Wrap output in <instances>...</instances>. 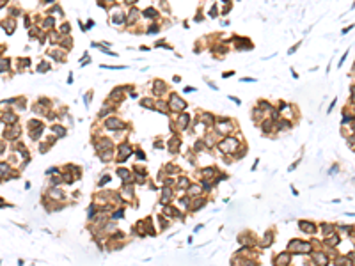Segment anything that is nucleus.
<instances>
[{
    "instance_id": "f257e3e1",
    "label": "nucleus",
    "mask_w": 355,
    "mask_h": 266,
    "mask_svg": "<svg viewBox=\"0 0 355 266\" xmlns=\"http://www.w3.org/2000/svg\"><path fill=\"white\" fill-rule=\"evenodd\" d=\"M288 249H290L291 252H295V254H309L311 250H313L309 243L300 241V239H291L290 245H288Z\"/></svg>"
},
{
    "instance_id": "f03ea898",
    "label": "nucleus",
    "mask_w": 355,
    "mask_h": 266,
    "mask_svg": "<svg viewBox=\"0 0 355 266\" xmlns=\"http://www.w3.org/2000/svg\"><path fill=\"white\" fill-rule=\"evenodd\" d=\"M218 149H220L222 153H234V151L238 149V140H236L234 137H227V139H224V140L218 144Z\"/></svg>"
},
{
    "instance_id": "7ed1b4c3",
    "label": "nucleus",
    "mask_w": 355,
    "mask_h": 266,
    "mask_svg": "<svg viewBox=\"0 0 355 266\" xmlns=\"http://www.w3.org/2000/svg\"><path fill=\"white\" fill-rule=\"evenodd\" d=\"M169 105H170V108L172 110H185V106H187V103L181 99V98H178V94H172L170 96V101H169Z\"/></svg>"
},
{
    "instance_id": "20e7f679",
    "label": "nucleus",
    "mask_w": 355,
    "mask_h": 266,
    "mask_svg": "<svg viewBox=\"0 0 355 266\" xmlns=\"http://www.w3.org/2000/svg\"><path fill=\"white\" fill-rule=\"evenodd\" d=\"M131 153H133V149H131L128 144H123V146L119 147V162H124Z\"/></svg>"
},
{
    "instance_id": "39448f33",
    "label": "nucleus",
    "mask_w": 355,
    "mask_h": 266,
    "mask_svg": "<svg viewBox=\"0 0 355 266\" xmlns=\"http://www.w3.org/2000/svg\"><path fill=\"white\" fill-rule=\"evenodd\" d=\"M288 262H290V254H288V252L279 254V256L275 257V261H274L275 266H288Z\"/></svg>"
},
{
    "instance_id": "423d86ee",
    "label": "nucleus",
    "mask_w": 355,
    "mask_h": 266,
    "mask_svg": "<svg viewBox=\"0 0 355 266\" xmlns=\"http://www.w3.org/2000/svg\"><path fill=\"white\" fill-rule=\"evenodd\" d=\"M107 128L108 130H121L123 128V123H121V119H116V117H110V119H107Z\"/></svg>"
},
{
    "instance_id": "0eeeda50",
    "label": "nucleus",
    "mask_w": 355,
    "mask_h": 266,
    "mask_svg": "<svg viewBox=\"0 0 355 266\" xmlns=\"http://www.w3.org/2000/svg\"><path fill=\"white\" fill-rule=\"evenodd\" d=\"M298 225H300V229H302V231H305V232H309V234H314V232H316V225H314V224H311V222L302 220Z\"/></svg>"
},
{
    "instance_id": "6e6552de",
    "label": "nucleus",
    "mask_w": 355,
    "mask_h": 266,
    "mask_svg": "<svg viewBox=\"0 0 355 266\" xmlns=\"http://www.w3.org/2000/svg\"><path fill=\"white\" fill-rule=\"evenodd\" d=\"M314 262H316V266H327L328 259L325 254H314Z\"/></svg>"
},
{
    "instance_id": "1a4fd4ad",
    "label": "nucleus",
    "mask_w": 355,
    "mask_h": 266,
    "mask_svg": "<svg viewBox=\"0 0 355 266\" xmlns=\"http://www.w3.org/2000/svg\"><path fill=\"white\" fill-rule=\"evenodd\" d=\"M153 87H154V94H162V92L165 91V83H163L162 80H156Z\"/></svg>"
},
{
    "instance_id": "9d476101",
    "label": "nucleus",
    "mask_w": 355,
    "mask_h": 266,
    "mask_svg": "<svg viewBox=\"0 0 355 266\" xmlns=\"http://www.w3.org/2000/svg\"><path fill=\"white\" fill-rule=\"evenodd\" d=\"M170 197H172V192L169 188H163V192H162V204H167L170 201Z\"/></svg>"
},
{
    "instance_id": "9b49d317",
    "label": "nucleus",
    "mask_w": 355,
    "mask_h": 266,
    "mask_svg": "<svg viewBox=\"0 0 355 266\" xmlns=\"http://www.w3.org/2000/svg\"><path fill=\"white\" fill-rule=\"evenodd\" d=\"M117 174H119V177H121L123 181H126V183H128V181H131V177H130V172H128L126 169H119V170H117Z\"/></svg>"
},
{
    "instance_id": "f8f14e48",
    "label": "nucleus",
    "mask_w": 355,
    "mask_h": 266,
    "mask_svg": "<svg viewBox=\"0 0 355 266\" xmlns=\"http://www.w3.org/2000/svg\"><path fill=\"white\" fill-rule=\"evenodd\" d=\"M272 241H274V234H272V232H266V234H264V239H263V247H264V249L270 247Z\"/></svg>"
},
{
    "instance_id": "ddd939ff",
    "label": "nucleus",
    "mask_w": 355,
    "mask_h": 266,
    "mask_svg": "<svg viewBox=\"0 0 355 266\" xmlns=\"http://www.w3.org/2000/svg\"><path fill=\"white\" fill-rule=\"evenodd\" d=\"M18 133H20V128L14 126L13 130H7V131H6V137H7V139H16V137H18Z\"/></svg>"
},
{
    "instance_id": "4468645a",
    "label": "nucleus",
    "mask_w": 355,
    "mask_h": 266,
    "mask_svg": "<svg viewBox=\"0 0 355 266\" xmlns=\"http://www.w3.org/2000/svg\"><path fill=\"white\" fill-rule=\"evenodd\" d=\"M201 192H203L201 186H197V185H190V186H188V193H190V195H199Z\"/></svg>"
},
{
    "instance_id": "2eb2a0df",
    "label": "nucleus",
    "mask_w": 355,
    "mask_h": 266,
    "mask_svg": "<svg viewBox=\"0 0 355 266\" xmlns=\"http://www.w3.org/2000/svg\"><path fill=\"white\" fill-rule=\"evenodd\" d=\"M188 119H190V117H188L187 114H183V116L180 117V121H178V124H180V128H187V124H188Z\"/></svg>"
},
{
    "instance_id": "dca6fc26",
    "label": "nucleus",
    "mask_w": 355,
    "mask_h": 266,
    "mask_svg": "<svg viewBox=\"0 0 355 266\" xmlns=\"http://www.w3.org/2000/svg\"><path fill=\"white\" fill-rule=\"evenodd\" d=\"M112 20H114V23H123V21H124V14L117 11V13L112 16Z\"/></svg>"
},
{
    "instance_id": "f3484780",
    "label": "nucleus",
    "mask_w": 355,
    "mask_h": 266,
    "mask_svg": "<svg viewBox=\"0 0 355 266\" xmlns=\"http://www.w3.org/2000/svg\"><path fill=\"white\" fill-rule=\"evenodd\" d=\"M50 197H53V199H62V197H64V193H62L60 190L53 188V190H50Z\"/></svg>"
},
{
    "instance_id": "a211bd4d",
    "label": "nucleus",
    "mask_w": 355,
    "mask_h": 266,
    "mask_svg": "<svg viewBox=\"0 0 355 266\" xmlns=\"http://www.w3.org/2000/svg\"><path fill=\"white\" fill-rule=\"evenodd\" d=\"M215 172H217L215 169H204V170H203V176L206 177V179H210V177H213V176H215Z\"/></svg>"
},
{
    "instance_id": "6ab92c4d",
    "label": "nucleus",
    "mask_w": 355,
    "mask_h": 266,
    "mask_svg": "<svg viewBox=\"0 0 355 266\" xmlns=\"http://www.w3.org/2000/svg\"><path fill=\"white\" fill-rule=\"evenodd\" d=\"M163 213H165V215H176V216H180V213H178L174 208H170V206H165V208H163Z\"/></svg>"
},
{
    "instance_id": "aec40b11",
    "label": "nucleus",
    "mask_w": 355,
    "mask_h": 266,
    "mask_svg": "<svg viewBox=\"0 0 355 266\" xmlns=\"http://www.w3.org/2000/svg\"><path fill=\"white\" fill-rule=\"evenodd\" d=\"M4 123H16V116H13V114H4Z\"/></svg>"
},
{
    "instance_id": "412c9836",
    "label": "nucleus",
    "mask_w": 355,
    "mask_h": 266,
    "mask_svg": "<svg viewBox=\"0 0 355 266\" xmlns=\"http://www.w3.org/2000/svg\"><path fill=\"white\" fill-rule=\"evenodd\" d=\"M101 149H110V142L108 140H101L98 144V151H101Z\"/></svg>"
},
{
    "instance_id": "4be33fe9",
    "label": "nucleus",
    "mask_w": 355,
    "mask_h": 266,
    "mask_svg": "<svg viewBox=\"0 0 355 266\" xmlns=\"http://www.w3.org/2000/svg\"><path fill=\"white\" fill-rule=\"evenodd\" d=\"M52 130H53V131H55V133H57V135H59V137H62V135H66V130H64V128H62V126H53V128H52Z\"/></svg>"
},
{
    "instance_id": "5701e85b",
    "label": "nucleus",
    "mask_w": 355,
    "mask_h": 266,
    "mask_svg": "<svg viewBox=\"0 0 355 266\" xmlns=\"http://www.w3.org/2000/svg\"><path fill=\"white\" fill-rule=\"evenodd\" d=\"M169 146H170V151L174 153V151H176V146H180V140H178L176 137H172V140L169 142Z\"/></svg>"
},
{
    "instance_id": "b1692460",
    "label": "nucleus",
    "mask_w": 355,
    "mask_h": 266,
    "mask_svg": "<svg viewBox=\"0 0 355 266\" xmlns=\"http://www.w3.org/2000/svg\"><path fill=\"white\" fill-rule=\"evenodd\" d=\"M144 16H146V18H154V16H156V11H154V9H146V11H144Z\"/></svg>"
},
{
    "instance_id": "393cba45",
    "label": "nucleus",
    "mask_w": 355,
    "mask_h": 266,
    "mask_svg": "<svg viewBox=\"0 0 355 266\" xmlns=\"http://www.w3.org/2000/svg\"><path fill=\"white\" fill-rule=\"evenodd\" d=\"M178 186H180V188H187L188 186V179H187V177H181L180 183H178Z\"/></svg>"
},
{
    "instance_id": "a878e982",
    "label": "nucleus",
    "mask_w": 355,
    "mask_h": 266,
    "mask_svg": "<svg viewBox=\"0 0 355 266\" xmlns=\"http://www.w3.org/2000/svg\"><path fill=\"white\" fill-rule=\"evenodd\" d=\"M203 206H204V201H203V199H199V201L195 202V206H194L192 209H194V211H197V209H201Z\"/></svg>"
},
{
    "instance_id": "bb28decb",
    "label": "nucleus",
    "mask_w": 355,
    "mask_h": 266,
    "mask_svg": "<svg viewBox=\"0 0 355 266\" xmlns=\"http://www.w3.org/2000/svg\"><path fill=\"white\" fill-rule=\"evenodd\" d=\"M0 169H2V176H4V177H6V174H7V172H9V167H7V165H6V162H2V163H0Z\"/></svg>"
},
{
    "instance_id": "cd10ccee",
    "label": "nucleus",
    "mask_w": 355,
    "mask_h": 266,
    "mask_svg": "<svg viewBox=\"0 0 355 266\" xmlns=\"http://www.w3.org/2000/svg\"><path fill=\"white\" fill-rule=\"evenodd\" d=\"M337 241H339V238H337V236H330V238L327 239V243H330V245H336Z\"/></svg>"
},
{
    "instance_id": "c85d7f7f",
    "label": "nucleus",
    "mask_w": 355,
    "mask_h": 266,
    "mask_svg": "<svg viewBox=\"0 0 355 266\" xmlns=\"http://www.w3.org/2000/svg\"><path fill=\"white\" fill-rule=\"evenodd\" d=\"M135 18H137V11H135V9H131V13H130V20H128V21L131 23V21H135Z\"/></svg>"
},
{
    "instance_id": "c756f323",
    "label": "nucleus",
    "mask_w": 355,
    "mask_h": 266,
    "mask_svg": "<svg viewBox=\"0 0 355 266\" xmlns=\"http://www.w3.org/2000/svg\"><path fill=\"white\" fill-rule=\"evenodd\" d=\"M270 128H272V121H266V123L263 124V131H268Z\"/></svg>"
},
{
    "instance_id": "7c9ffc66",
    "label": "nucleus",
    "mask_w": 355,
    "mask_h": 266,
    "mask_svg": "<svg viewBox=\"0 0 355 266\" xmlns=\"http://www.w3.org/2000/svg\"><path fill=\"white\" fill-rule=\"evenodd\" d=\"M4 29H7V25H6V23H4ZM13 30H14V21L11 20V21H9V34H11Z\"/></svg>"
},
{
    "instance_id": "2f4dec72",
    "label": "nucleus",
    "mask_w": 355,
    "mask_h": 266,
    "mask_svg": "<svg viewBox=\"0 0 355 266\" xmlns=\"http://www.w3.org/2000/svg\"><path fill=\"white\" fill-rule=\"evenodd\" d=\"M112 218H114V220H119V218H123V211H116V213L112 215Z\"/></svg>"
},
{
    "instance_id": "473e14b6",
    "label": "nucleus",
    "mask_w": 355,
    "mask_h": 266,
    "mask_svg": "<svg viewBox=\"0 0 355 266\" xmlns=\"http://www.w3.org/2000/svg\"><path fill=\"white\" fill-rule=\"evenodd\" d=\"M48 68H50V64H41L39 68H37V71H46Z\"/></svg>"
},
{
    "instance_id": "72a5a7b5",
    "label": "nucleus",
    "mask_w": 355,
    "mask_h": 266,
    "mask_svg": "<svg viewBox=\"0 0 355 266\" xmlns=\"http://www.w3.org/2000/svg\"><path fill=\"white\" fill-rule=\"evenodd\" d=\"M44 27H53V18H48L44 21Z\"/></svg>"
},
{
    "instance_id": "f704fd0d",
    "label": "nucleus",
    "mask_w": 355,
    "mask_h": 266,
    "mask_svg": "<svg viewBox=\"0 0 355 266\" xmlns=\"http://www.w3.org/2000/svg\"><path fill=\"white\" fill-rule=\"evenodd\" d=\"M6 68H9V60H2V71H6Z\"/></svg>"
},
{
    "instance_id": "c9c22d12",
    "label": "nucleus",
    "mask_w": 355,
    "mask_h": 266,
    "mask_svg": "<svg viewBox=\"0 0 355 266\" xmlns=\"http://www.w3.org/2000/svg\"><path fill=\"white\" fill-rule=\"evenodd\" d=\"M108 181H110V177H108V176H105V177H103V179H101V181H100V186H101V185H105V183H108Z\"/></svg>"
},
{
    "instance_id": "e433bc0d",
    "label": "nucleus",
    "mask_w": 355,
    "mask_h": 266,
    "mask_svg": "<svg viewBox=\"0 0 355 266\" xmlns=\"http://www.w3.org/2000/svg\"><path fill=\"white\" fill-rule=\"evenodd\" d=\"M93 215H94V208L91 206V208H89V218H93Z\"/></svg>"
},
{
    "instance_id": "4c0bfd02",
    "label": "nucleus",
    "mask_w": 355,
    "mask_h": 266,
    "mask_svg": "<svg viewBox=\"0 0 355 266\" xmlns=\"http://www.w3.org/2000/svg\"><path fill=\"white\" fill-rule=\"evenodd\" d=\"M142 105H144V106H151V101H147V99H142Z\"/></svg>"
},
{
    "instance_id": "58836bf2",
    "label": "nucleus",
    "mask_w": 355,
    "mask_h": 266,
    "mask_svg": "<svg viewBox=\"0 0 355 266\" xmlns=\"http://www.w3.org/2000/svg\"><path fill=\"white\" fill-rule=\"evenodd\" d=\"M241 266H257V264H254V262H250V261H249V262H243Z\"/></svg>"
},
{
    "instance_id": "ea45409f",
    "label": "nucleus",
    "mask_w": 355,
    "mask_h": 266,
    "mask_svg": "<svg viewBox=\"0 0 355 266\" xmlns=\"http://www.w3.org/2000/svg\"><path fill=\"white\" fill-rule=\"evenodd\" d=\"M194 91H195L194 87H187V89H185V92H194Z\"/></svg>"
},
{
    "instance_id": "a19ab883",
    "label": "nucleus",
    "mask_w": 355,
    "mask_h": 266,
    "mask_svg": "<svg viewBox=\"0 0 355 266\" xmlns=\"http://www.w3.org/2000/svg\"><path fill=\"white\" fill-rule=\"evenodd\" d=\"M69 30V25H62V32H68Z\"/></svg>"
},
{
    "instance_id": "79ce46f5",
    "label": "nucleus",
    "mask_w": 355,
    "mask_h": 266,
    "mask_svg": "<svg viewBox=\"0 0 355 266\" xmlns=\"http://www.w3.org/2000/svg\"><path fill=\"white\" fill-rule=\"evenodd\" d=\"M133 2H137V0H126V4H133Z\"/></svg>"
},
{
    "instance_id": "37998d69",
    "label": "nucleus",
    "mask_w": 355,
    "mask_h": 266,
    "mask_svg": "<svg viewBox=\"0 0 355 266\" xmlns=\"http://www.w3.org/2000/svg\"><path fill=\"white\" fill-rule=\"evenodd\" d=\"M46 2H50V0H46Z\"/></svg>"
}]
</instances>
